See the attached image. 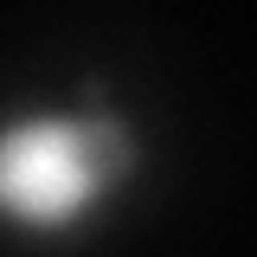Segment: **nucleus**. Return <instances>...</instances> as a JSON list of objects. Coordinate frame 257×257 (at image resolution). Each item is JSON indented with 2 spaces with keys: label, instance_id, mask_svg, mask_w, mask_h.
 <instances>
[{
  "label": "nucleus",
  "instance_id": "f257e3e1",
  "mask_svg": "<svg viewBox=\"0 0 257 257\" xmlns=\"http://www.w3.org/2000/svg\"><path fill=\"white\" fill-rule=\"evenodd\" d=\"M128 167H135V135L103 103H90V116L77 122L64 116L13 122L0 128V212L32 231H58L84 219Z\"/></svg>",
  "mask_w": 257,
  "mask_h": 257
}]
</instances>
